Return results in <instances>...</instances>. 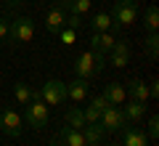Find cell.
<instances>
[{"label": "cell", "instance_id": "1", "mask_svg": "<svg viewBox=\"0 0 159 146\" xmlns=\"http://www.w3.org/2000/svg\"><path fill=\"white\" fill-rule=\"evenodd\" d=\"M138 3L135 0H114V6H111V21H114V27H111V32H119L122 27H130V24H135L138 21Z\"/></svg>", "mask_w": 159, "mask_h": 146}, {"label": "cell", "instance_id": "2", "mask_svg": "<svg viewBox=\"0 0 159 146\" xmlns=\"http://www.w3.org/2000/svg\"><path fill=\"white\" fill-rule=\"evenodd\" d=\"M48 117H51V106H48L40 96H34L32 101L24 106V122L29 125V128H34V130H40V128H45L48 125Z\"/></svg>", "mask_w": 159, "mask_h": 146}, {"label": "cell", "instance_id": "3", "mask_svg": "<svg viewBox=\"0 0 159 146\" xmlns=\"http://www.w3.org/2000/svg\"><path fill=\"white\" fill-rule=\"evenodd\" d=\"M34 37V21L29 16H16L11 21V29H8V40H11L13 45H24V43H32Z\"/></svg>", "mask_w": 159, "mask_h": 146}, {"label": "cell", "instance_id": "4", "mask_svg": "<svg viewBox=\"0 0 159 146\" xmlns=\"http://www.w3.org/2000/svg\"><path fill=\"white\" fill-rule=\"evenodd\" d=\"M37 96L48 104V106H61V104L66 101V82H61V80H48V82H43V88L37 90Z\"/></svg>", "mask_w": 159, "mask_h": 146}, {"label": "cell", "instance_id": "5", "mask_svg": "<svg viewBox=\"0 0 159 146\" xmlns=\"http://www.w3.org/2000/svg\"><path fill=\"white\" fill-rule=\"evenodd\" d=\"M98 125L103 128V133H117V130H122L127 122H125L122 109H117V106H111V104H109V106L101 112V117H98Z\"/></svg>", "mask_w": 159, "mask_h": 146}, {"label": "cell", "instance_id": "6", "mask_svg": "<svg viewBox=\"0 0 159 146\" xmlns=\"http://www.w3.org/2000/svg\"><path fill=\"white\" fill-rule=\"evenodd\" d=\"M21 125H24V120H21V114L16 112V109H3V117H0V130L8 135V138H19L21 135Z\"/></svg>", "mask_w": 159, "mask_h": 146}, {"label": "cell", "instance_id": "7", "mask_svg": "<svg viewBox=\"0 0 159 146\" xmlns=\"http://www.w3.org/2000/svg\"><path fill=\"white\" fill-rule=\"evenodd\" d=\"M127 61H130V43H127V40H117L114 48L106 53V64L122 69V67H127Z\"/></svg>", "mask_w": 159, "mask_h": 146}, {"label": "cell", "instance_id": "8", "mask_svg": "<svg viewBox=\"0 0 159 146\" xmlns=\"http://www.w3.org/2000/svg\"><path fill=\"white\" fill-rule=\"evenodd\" d=\"M64 24H66V11L58 6V0H56V3L48 8V13H45V29L51 35H58L64 29Z\"/></svg>", "mask_w": 159, "mask_h": 146}, {"label": "cell", "instance_id": "9", "mask_svg": "<svg viewBox=\"0 0 159 146\" xmlns=\"http://www.w3.org/2000/svg\"><path fill=\"white\" fill-rule=\"evenodd\" d=\"M93 74H96V61H93V53H90V51L80 53V56L74 59V77L90 80Z\"/></svg>", "mask_w": 159, "mask_h": 146}, {"label": "cell", "instance_id": "10", "mask_svg": "<svg viewBox=\"0 0 159 146\" xmlns=\"http://www.w3.org/2000/svg\"><path fill=\"white\" fill-rule=\"evenodd\" d=\"M114 43H117L114 32H93V35H90V51L103 53V56L114 48Z\"/></svg>", "mask_w": 159, "mask_h": 146}, {"label": "cell", "instance_id": "11", "mask_svg": "<svg viewBox=\"0 0 159 146\" xmlns=\"http://www.w3.org/2000/svg\"><path fill=\"white\" fill-rule=\"evenodd\" d=\"M122 114H125V122H127V125H138V122H143V114H146V104L127 98V101L122 104Z\"/></svg>", "mask_w": 159, "mask_h": 146}, {"label": "cell", "instance_id": "12", "mask_svg": "<svg viewBox=\"0 0 159 146\" xmlns=\"http://www.w3.org/2000/svg\"><path fill=\"white\" fill-rule=\"evenodd\" d=\"M88 93H90V85H88V80L74 77L72 82H66V98H72L74 104L88 101Z\"/></svg>", "mask_w": 159, "mask_h": 146}, {"label": "cell", "instance_id": "13", "mask_svg": "<svg viewBox=\"0 0 159 146\" xmlns=\"http://www.w3.org/2000/svg\"><path fill=\"white\" fill-rule=\"evenodd\" d=\"M122 146H151V144H148L146 130L125 125V128H122Z\"/></svg>", "mask_w": 159, "mask_h": 146}, {"label": "cell", "instance_id": "14", "mask_svg": "<svg viewBox=\"0 0 159 146\" xmlns=\"http://www.w3.org/2000/svg\"><path fill=\"white\" fill-rule=\"evenodd\" d=\"M106 106H109V101L103 98V93H101V96H93V98H90V104H88V106L82 109V112H85V122H88V125L98 122V117H101V112H103Z\"/></svg>", "mask_w": 159, "mask_h": 146}, {"label": "cell", "instance_id": "15", "mask_svg": "<svg viewBox=\"0 0 159 146\" xmlns=\"http://www.w3.org/2000/svg\"><path fill=\"white\" fill-rule=\"evenodd\" d=\"M103 98H106L111 106H122V104L127 101V90L122 82H109L106 88H103Z\"/></svg>", "mask_w": 159, "mask_h": 146}, {"label": "cell", "instance_id": "16", "mask_svg": "<svg viewBox=\"0 0 159 146\" xmlns=\"http://www.w3.org/2000/svg\"><path fill=\"white\" fill-rule=\"evenodd\" d=\"M127 98H133V101H141V104H146L151 96H148V82H143V80H130L127 82Z\"/></svg>", "mask_w": 159, "mask_h": 146}, {"label": "cell", "instance_id": "17", "mask_svg": "<svg viewBox=\"0 0 159 146\" xmlns=\"http://www.w3.org/2000/svg\"><path fill=\"white\" fill-rule=\"evenodd\" d=\"M58 138H61L64 146H85V135H82V130L69 128V125L58 130Z\"/></svg>", "mask_w": 159, "mask_h": 146}, {"label": "cell", "instance_id": "18", "mask_svg": "<svg viewBox=\"0 0 159 146\" xmlns=\"http://www.w3.org/2000/svg\"><path fill=\"white\" fill-rule=\"evenodd\" d=\"M34 96H37V90H34L32 85L21 82V80H19V82L13 85V98H16V104H19V106H27V104L32 101Z\"/></svg>", "mask_w": 159, "mask_h": 146}, {"label": "cell", "instance_id": "19", "mask_svg": "<svg viewBox=\"0 0 159 146\" xmlns=\"http://www.w3.org/2000/svg\"><path fill=\"white\" fill-rule=\"evenodd\" d=\"M58 6H61L64 11L74 13V16H85V13L90 11L93 0H58Z\"/></svg>", "mask_w": 159, "mask_h": 146}, {"label": "cell", "instance_id": "20", "mask_svg": "<svg viewBox=\"0 0 159 146\" xmlns=\"http://www.w3.org/2000/svg\"><path fill=\"white\" fill-rule=\"evenodd\" d=\"M111 27H114V21H111V16L109 13H96V16L90 19V29L93 32H111Z\"/></svg>", "mask_w": 159, "mask_h": 146}, {"label": "cell", "instance_id": "21", "mask_svg": "<svg viewBox=\"0 0 159 146\" xmlns=\"http://www.w3.org/2000/svg\"><path fill=\"white\" fill-rule=\"evenodd\" d=\"M66 125H69V128H77V130H82V128H85V112H82V109H80V106H72V109H69V112H66Z\"/></svg>", "mask_w": 159, "mask_h": 146}, {"label": "cell", "instance_id": "22", "mask_svg": "<svg viewBox=\"0 0 159 146\" xmlns=\"http://www.w3.org/2000/svg\"><path fill=\"white\" fill-rule=\"evenodd\" d=\"M82 135H85V144H101V138L106 133H103V128L98 122H93V125H85L82 128Z\"/></svg>", "mask_w": 159, "mask_h": 146}, {"label": "cell", "instance_id": "23", "mask_svg": "<svg viewBox=\"0 0 159 146\" xmlns=\"http://www.w3.org/2000/svg\"><path fill=\"white\" fill-rule=\"evenodd\" d=\"M143 27H146L148 32H157L159 29V8L157 6L146 8V13H143Z\"/></svg>", "mask_w": 159, "mask_h": 146}, {"label": "cell", "instance_id": "24", "mask_svg": "<svg viewBox=\"0 0 159 146\" xmlns=\"http://www.w3.org/2000/svg\"><path fill=\"white\" fill-rule=\"evenodd\" d=\"M143 43H146L148 59H157V56H159V35H157V32H148V37L143 40Z\"/></svg>", "mask_w": 159, "mask_h": 146}, {"label": "cell", "instance_id": "25", "mask_svg": "<svg viewBox=\"0 0 159 146\" xmlns=\"http://www.w3.org/2000/svg\"><path fill=\"white\" fill-rule=\"evenodd\" d=\"M146 135H148V141H157V135H159V117H157V114H151V117H148Z\"/></svg>", "mask_w": 159, "mask_h": 146}, {"label": "cell", "instance_id": "26", "mask_svg": "<svg viewBox=\"0 0 159 146\" xmlns=\"http://www.w3.org/2000/svg\"><path fill=\"white\" fill-rule=\"evenodd\" d=\"M58 37H61V43H64V45H72L74 40H77V29H69V27H64L61 32H58Z\"/></svg>", "mask_w": 159, "mask_h": 146}, {"label": "cell", "instance_id": "27", "mask_svg": "<svg viewBox=\"0 0 159 146\" xmlns=\"http://www.w3.org/2000/svg\"><path fill=\"white\" fill-rule=\"evenodd\" d=\"M90 53H93V61H96V74H101L106 69V56L103 53H96V51H90Z\"/></svg>", "mask_w": 159, "mask_h": 146}, {"label": "cell", "instance_id": "28", "mask_svg": "<svg viewBox=\"0 0 159 146\" xmlns=\"http://www.w3.org/2000/svg\"><path fill=\"white\" fill-rule=\"evenodd\" d=\"M8 29H11V21H8L6 16H0V43L8 40Z\"/></svg>", "mask_w": 159, "mask_h": 146}, {"label": "cell", "instance_id": "29", "mask_svg": "<svg viewBox=\"0 0 159 146\" xmlns=\"http://www.w3.org/2000/svg\"><path fill=\"white\" fill-rule=\"evenodd\" d=\"M80 19H82V16H74V13H69L64 27H69V29H80Z\"/></svg>", "mask_w": 159, "mask_h": 146}, {"label": "cell", "instance_id": "30", "mask_svg": "<svg viewBox=\"0 0 159 146\" xmlns=\"http://www.w3.org/2000/svg\"><path fill=\"white\" fill-rule=\"evenodd\" d=\"M148 96H154V98L159 96V82H157V80H154V82H148Z\"/></svg>", "mask_w": 159, "mask_h": 146}, {"label": "cell", "instance_id": "31", "mask_svg": "<svg viewBox=\"0 0 159 146\" xmlns=\"http://www.w3.org/2000/svg\"><path fill=\"white\" fill-rule=\"evenodd\" d=\"M51 146H64V144H61V138H58V135H56V138L51 141Z\"/></svg>", "mask_w": 159, "mask_h": 146}, {"label": "cell", "instance_id": "32", "mask_svg": "<svg viewBox=\"0 0 159 146\" xmlns=\"http://www.w3.org/2000/svg\"><path fill=\"white\" fill-rule=\"evenodd\" d=\"M85 146H101V144H85Z\"/></svg>", "mask_w": 159, "mask_h": 146}, {"label": "cell", "instance_id": "33", "mask_svg": "<svg viewBox=\"0 0 159 146\" xmlns=\"http://www.w3.org/2000/svg\"><path fill=\"white\" fill-rule=\"evenodd\" d=\"M3 109H6V106H0V117H3Z\"/></svg>", "mask_w": 159, "mask_h": 146}, {"label": "cell", "instance_id": "34", "mask_svg": "<svg viewBox=\"0 0 159 146\" xmlns=\"http://www.w3.org/2000/svg\"><path fill=\"white\" fill-rule=\"evenodd\" d=\"M109 146H122V144H109Z\"/></svg>", "mask_w": 159, "mask_h": 146}, {"label": "cell", "instance_id": "35", "mask_svg": "<svg viewBox=\"0 0 159 146\" xmlns=\"http://www.w3.org/2000/svg\"><path fill=\"white\" fill-rule=\"evenodd\" d=\"M0 45H3V43H0Z\"/></svg>", "mask_w": 159, "mask_h": 146}]
</instances>
